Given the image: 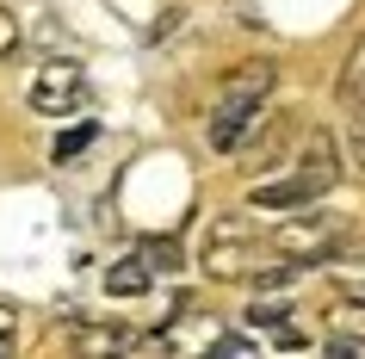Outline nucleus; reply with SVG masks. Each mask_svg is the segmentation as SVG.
I'll return each mask as SVG.
<instances>
[{
    "label": "nucleus",
    "instance_id": "obj_1",
    "mask_svg": "<svg viewBox=\"0 0 365 359\" xmlns=\"http://www.w3.org/2000/svg\"><path fill=\"white\" fill-rule=\"evenodd\" d=\"M272 87H279V69H272L267 56L223 81V93H217V106H211V143L223 155H235L248 143V131H254V118H260V106H267Z\"/></svg>",
    "mask_w": 365,
    "mask_h": 359
},
{
    "label": "nucleus",
    "instance_id": "obj_7",
    "mask_svg": "<svg viewBox=\"0 0 365 359\" xmlns=\"http://www.w3.org/2000/svg\"><path fill=\"white\" fill-rule=\"evenodd\" d=\"M68 347L75 353H149L155 340L136 335V328H112V322H75L68 328Z\"/></svg>",
    "mask_w": 365,
    "mask_h": 359
},
{
    "label": "nucleus",
    "instance_id": "obj_3",
    "mask_svg": "<svg viewBox=\"0 0 365 359\" xmlns=\"http://www.w3.org/2000/svg\"><path fill=\"white\" fill-rule=\"evenodd\" d=\"M254 248H260V229H254L242 211H230V217L211 223V236H205V248H198V266H205L217 285H235V279L254 273Z\"/></svg>",
    "mask_w": 365,
    "mask_h": 359
},
{
    "label": "nucleus",
    "instance_id": "obj_15",
    "mask_svg": "<svg viewBox=\"0 0 365 359\" xmlns=\"http://www.w3.org/2000/svg\"><path fill=\"white\" fill-rule=\"evenodd\" d=\"M13 44H19V19L0 6V56H13Z\"/></svg>",
    "mask_w": 365,
    "mask_h": 359
},
{
    "label": "nucleus",
    "instance_id": "obj_2",
    "mask_svg": "<svg viewBox=\"0 0 365 359\" xmlns=\"http://www.w3.org/2000/svg\"><path fill=\"white\" fill-rule=\"evenodd\" d=\"M334 180H341V155H334V143H328V136H309L297 173L254 186V205H267V211H304V205H316Z\"/></svg>",
    "mask_w": 365,
    "mask_h": 359
},
{
    "label": "nucleus",
    "instance_id": "obj_6",
    "mask_svg": "<svg viewBox=\"0 0 365 359\" xmlns=\"http://www.w3.org/2000/svg\"><path fill=\"white\" fill-rule=\"evenodd\" d=\"M155 347H186V353H217V359H235V353H254V335H235L211 316H173L161 335H149Z\"/></svg>",
    "mask_w": 365,
    "mask_h": 359
},
{
    "label": "nucleus",
    "instance_id": "obj_5",
    "mask_svg": "<svg viewBox=\"0 0 365 359\" xmlns=\"http://www.w3.org/2000/svg\"><path fill=\"white\" fill-rule=\"evenodd\" d=\"M31 112L38 118H75L81 106H87V69L81 62H68V56H50L31 75Z\"/></svg>",
    "mask_w": 365,
    "mask_h": 359
},
{
    "label": "nucleus",
    "instance_id": "obj_14",
    "mask_svg": "<svg viewBox=\"0 0 365 359\" xmlns=\"http://www.w3.org/2000/svg\"><path fill=\"white\" fill-rule=\"evenodd\" d=\"M13 335H19V316H13V303H0V353H13Z\"/></svg>",
    "mask_w": 365,
    "mask_h": 359
},
{
    "label": "nucleus",
    "instance_id": "obj_8",
    "mask_svg": "<svg viewBox=\"0 0 365 359\" xmlns=\"http://www.w3.org/2000/svg\"><path fill=\"white\" fill-rule=\"evenodd\" d=\"M328 335H334L341 353H365V298L346 291L341 303H328Z\"/></svg>",
    "mask_w": 365,
    "mask_h": 359
},
{
    "label": "nucleus",
    "instance_id": "obj_11",
    "mask_svg": "<svg viewBox=\"0 0 365 359\" xmlns=\"http://www.w3.org/2000/svg\"><path fill=\"white\" fill-rule=\"evenodd\" d=\"M341 93L346 99H365V38L346 50V62H341Z\"/></svg>",
    "mask_w": 365,
    "mask_h": 359
},
{
    "label": "nucleus",
    "instance_id": "obj_13",
    "mask_svg": "<svg viewBox=\"0 0 365 359\" xmlns=\"http://www.w3.org/2000/svg\"><path fill=\"white\" fill-rule=\"evenodd\" d=\"M87 143H93V124H75V131L56 143V161H62V168H68V161H81V149H87Z\"/></svg>",
    "mask_w": 365,
    "mask_h": 359
},
{
    "label": "nucleus",
    "instance_id": "obj_10",
    "mask_svg": "<svg viewBox=\"0 0 365 359\" xmlns=\"http://www.w3.org/2000/svg\"><path fill=\"white\" fill-rule=\"evenodd\" d=\"M155 285V266L143 261V254H124V261H112V273H106V291L112 298H136V291H149Z\"/></svg>",
    "mask_w": 365,
    "mask_h": 359
},
{
    "label": "nucleus",
    "instance_id": "obj_16",
    "mask_svg": "<svg viewBox=\"0 0 365 359\" xmlns=\"http://www.w3.org/2000/svg\"><path fill=\"white\" fill-rule=\"evenodd\" d=\"M285 316H291V303H279V298L254 303V322H285Z\"/></svg>",
    "mask_w": 365,
    "mask_h": 359
},
{
    "label": "nucleus",
    "instance_id": "obj_9",
    "mask_svg": "<svg viewBox=\"0 0 365 359\" xmlns=\"http://www.w3.org/2000/svg\"><path fill=\"white\" fill-rule=\"evenodd\" d=\"M322 273H328V279H341V291L365 298V242H341V248L322 261Z\"/></svg>",
    "mask_w": 365,
    "mask_h": 359
},
{
    "label": "nucleus",
    "instance_id": "obj_12",
    "mask_svg": "<svg viewBox=\"0 0 365 359\" xmlns=\"http://www.w3.org/2000/svg\"><path fill=\"white\" fill-rule=\"evenodd\" d=\"M346 155H353V168L365 173V99L346 106Z\"/></svg>",
    "mask_w": 365,
    "mask_h": 359
},
{
    "label": "nucleus",
    "instance_id": "obj_4",
    "mask_svg": "<svg viewBox=\"0 0 365 359\" xmlns=\"http://www.w3.org/2000/svg\"><path fill=\"white\" fill-rule=\"evenodd\" d=\"M346 242V229L334 223V217H322V211H291V223L285 229H272V254H279V261L285 266H322L328 254H334V248Z\"/></svg>",
    "mask_w": 365,
    "mask_h": 359
}]
</instances>
